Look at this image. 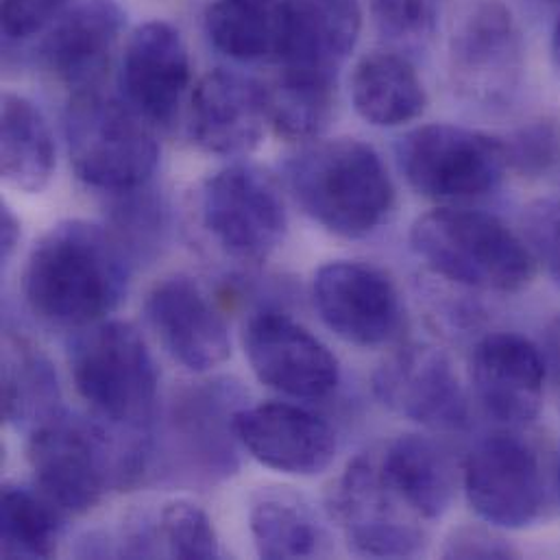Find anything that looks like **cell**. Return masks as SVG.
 <instances>
[{"label": "cell", "mask_w": 560, "mask_h": 560, "mask_svg": "<svg viewBox=\"0 0 560 560\" xmlns=\"http://www.w3.org/2000/svg\"><path fill=\"white\" fill-rule=\"evenodd\" d=\"M129 278V249L116 234L88 221H63L31 249L22 290L42 318L85 327L120 305Z\"/></svg>", "instance_id": "cell-1"}, {"label": "cell", "mask_w": 560, "mask_h": 560, "mask_svg": "<svg viewBox=\"0 0 560 560\" xmlns=\"http://www.w3.org/2000/svg\"><path fill=\"white\" fill-rule=\"evenodd\" d=\"M283 173L301 210L340 238L371 236L395 206V186L384 160L353 138L312 142L285 160Z\"/></svg>", "instance_id": "cell-2"}, {"label": "cell", "mask_w": 560, "mask_h": 560, "mask_svg": "<svg viewBox=\"0 0 560 560\" xmlns=\"http://www.w3.org/2000/svg\"><path fill=\"white\" fill-rule=\"evenodd\" d=\"M410 247L439 278L482 292L513 294L537 276L526 241L498 217L478 210L441 208L419 217Z\"/></svg>", "instance_id": "cell-3"}, {"label": "cell", "mask_w": 560, "mask_h": 560, "mask_svg": "<svg viewBox=\"0 0 560 560\" xmlns=\"http://www.w3.org/2000/svg\"><path fill=\"white\" fill-rule=\"evenodd\" d=\"M147 450H122L94 421L59 412L28 436L26 458L39 491L66 513H88L114 485L142 474Z\"/></svg>", "instance_id": "cell-4"}, {"label": "cell", "mask_w": 560, "mask_h": 560, "mask_svg": "<svg viewBox=\"0 0 560 560\" xmlns=\"http://www.w3.org/2000/svg\"><path fill=\"white\" fill-rule=\"evenodd\" d=\"M63 127L72 171L83 184L127 195L153 177L160 162L155 127L125 101L103 90L72 94Z\"/></svg>", "instance_id": "cell-5"}, {"label": "cell", "mask_w": 560, "mask_h": 560, "mask_svg": "<svg viewBox=\"0 0 560 560\" xmlns=\"http://www.w3.org/2000/svg\"><path fill=\"white\" fill-rule=\"evenodd\" d=\"M70 373L77 393L109 425L140 430L158 399V366L140 336L125 320L85 325L70 345Z\"/></svg>", "instance_id": "cell-6"}, {"label": "cell", "mask_w": 560, "mask_h": 560, "mask_svg": "<svg viewBox=\"0 0 560 560\" xmlns=\"http://www.w3.org/2000/svg\"><path fill=\"white\" fill-rule=\"evenodd\" d=\"M408 184L432 201H469L500 188L511 168L506 142L458 125H423L397 144Z\"/></svg>", "instance_id": "cell-7"}, {"label": "cell", "mask_w": 560, "mask_h": 560, "mask_svg": "<svg viewBox=\"0 0 560 560\" xmlns=\"http://www.w3.org/2000/svg\"><path fill=\"white\" fill-rule=\"evenodd\" d=\"M526 52L513 11L502 0H480L458 20L450 42L456 94L482 112H506L522 92Z\"/></svg>", "instance_id": "cell-8"}, {"label": "cell", "mask_w": 560, "mask_h": 560, "mask_svg": "<svg viewBox=\"0 0 560 560\" xmlns=\"http://www.w3.org/2000/svg\"><path fill=\"white\" fill-rule=\"evenodd\" d=\"M199 219L210 238L241 262L269 260L288 232V212L276 179L258 166L234 164L199 190Z\"/></svg>", "instance_id": "cell-9"}, {"label": "cell", "mask_w": 560, "mask_h": 560, "mask_svg": "<svg viewBox=\"0 0 560 560\" xmlns=\"http://www.w3.org/2000/svg\"><path fill=\"white\" fill-rule=\"evenodd\" d=\"M331 515L358 557L410 559L428 548V522L382 476L377 454L351 460L331 493Z\"/></svg>", "instance_id": "cell-10"}, {"label": "cell", "mask_w": 560, "mask_h": 560, "mask_svg": "<svg viewBox=\"0 0 560 560\" xmlns=\"http://www.w3.org/2000/svg\"><path fill=\"white\" fill-rule=\"evenodd\" d=\"M463 485L474 513L498 530L533 526L546 504V480L537 452L517 434L482 439L467 456Z\"/></svg>", "instance_id": "cell-11"}, {"label": "cell", "mask_w": 560, "mask_h": 560, "mask_svg": "<svg viewBox=\"0 0 560 560\" xmlns=\"http://www.w3.org/2000/svg\"><path fill=\"white\" fill-rule=\"evenodd\" d=\"M375 397L395 415L430 430L469 425V399L450 355L412 342L390 353L373 373Z\"/></svg>", "instance_id": "cell-12"}, {"label": "cell", "mask_w": 560, "mask_h": 560, "mask_svg": "<svg viewBox=\"0 0 560 560\" xmlns=\"http://www.w3.org/2000/svg\"><path fill=\"white\" fill-rule=\"evenodd\" d=\"M312 299L320 320L355 347H382L395 340L404 325V303L395 281L366 262L323 265L312 281Z\"/></svg>", "instance_id": "cell-13"}, {"label": "cell", "mask_w": 560, "mask_h": 560, "mask_svg": "<svg viewBox=\"0 0 560 560\" xmlns=\"http://www.w3.org/2000/svg\"><path fill=\"white\" fill-rule=\"evenodd\" d=\"M245 353L265 386L292 399H325L340 384V366L329 347L281 312H260L249 320Z\"/></svg>", "instance_id": "cell-14"}, {"label": "cell", "mask_w": 560, "mask_h": 560, "mask_svg": "<svg viewBox=\"0 0 560 560\" xmlns=\"http://www.w3.org/2000/svg\"><path fill=\"white\" fill-rule=\"evenodd\" d=\"M548 362L522 334L485 336L471 358L474 390L485 412L506 428H526L544 408Z\"/></svg>", "instance_id": "cell-15"}, {"label": "cell", "mask_w": 560, "mask_h": 560, "mask_svg": "<svg viewBox=\"0 0 560 560\" xmlns=\"http://www.w3.org/2000/svg\"><path fill=\"white\" fill-rule=\"evenodd\" d=\"M190 85V55L182 33L160 20L140 24L120 63L122 101L149 125L171 127Z\"/></svg>", "instance_id": "cell-16"}, {"label": "cell", "mask_w": 560, "mask_h": 560, "mask_svg": "<svg viewBox=\"0 0 560 560\" xmlns=\"http://www.w3.org/2000/svg\"><path fill=\"white\" fill-rule=\"evenodd\" d=\"M236 441L265 467L312 478L336 458V432L318 415L283 401L243 408L234 417Z\"/></svg>", "instance_id": "cell-17"}, {"label": "cell", "mask_w": 560, "mask_h": 560, "mask_svg": "<svg viewBox=\"0 0 560 560\" xmlns=\"http://www.w3.org/2000/svg\"><path fill=\"white\" fill-rule=\"evenodd\" d=\"M114 0H74L39 42V59L72 94L101 90L125 26Z\"/></svg>", "instance_id": "cell-18"}, {"label": "cell", "mask_w": 560, "mask_h": 560, "mask_svg": "<svg viewBox=\"0 0 560 560\" xmlns=\"http://www.w3.org/2000/svg\"><path fill=\"white\" fill-rule=\"evenodd\" d=\"M144 312L164 349L186 369L206 373L232 355L228 320L197 281L186 276L160 281Z\"/></svg>", "instance_id": "cell-19"}, {"label": "cell", "mask_w": 560, "mask_h": 560, "mask_svg": "<svg viewBox=\"0 0 560 560\" xmlns=\"http://www.w3.org/2000/svg\"><path fill=\"white\" fill-rule=\"evenodd\" d=\"M267 122V90L249 77L214 70L195 85L188 129L201 151L221 158L247 155L260 144Z\"/></svg>", "instance_id": "cell-20"}, {"label": "cell", "mask_w": 560, "mask_h": 560, "mask_svg": "<svg viewBox=\"0 0 560 560\" xmlns=\"http://www.w3.org/2000/svg\"><path fill=\"white\" fill-rule=\"evenodd\" d=\"M281 68L336 79L360 35L358 0H281Z\"/></svg>", "instance_id": "cell-21"}, {"label": "cell", "mask_w": 560, "mask_h": 560, "mask_svg": "<svg viewBox=\"0 0 560 560\" xmlns=\"http://www.w3.org/2000/svg\"><path fill=\"white\" fill-rule=\"evenodd\" d=\"M382 476L423 522L441 520L456 495L458 474L450 452L430 436L406 434L377 454Z\"/></svg>", "instance_id": "cell-22"}, {"label": "cell", "mask_w": 560, "mask_h": 560, "mask_svg": "<svg viewBox=\"0 0 560 560\" xmlns=\"http://www.w3.org/2000/svg\"><path fill=\"white\" fill-rule=\"evenodd\" d=\"M351 101L364 122L390 129L417 120L428 107V92L406 57L375 50L353 68Z\"/></svg>", "instance_id": "cell-23"}, {"label": "cell", "mask_w": 560, "mask_h": 560, "mask_svg": "<svg viewBox=\"0 0 560 560\" xmlns=\"http://www.w3.org/2000/svg\"><path fill=\"white\" fill-rule=\"evenodd\" d=\"M2 179L20 192H42L55 171V144L42 112L24 96L4 92L2 114Z\"/></svg>", "instance_id": "cell-24"}, {"label": "cell", "mask_w": 560, "mask_h": 560, "mask_svg": "<svg viewBox=\"0 0 560 560\" xmlns=\"http://www.w3.org/2000/svg\"><path fill=\"white\" fill-rule=\"evenodd\" d=\"M59 412V386L50 362L24 338L9 336L2 358L4 421L33 432Z\"/></svg>", "instance_id": "cell-25"}, {"label": "cell", "mask_w": 560, "mask_h": 560, "mask_svg": "<svg viewBox=\"0 0 560 560\" xmlns=\"http://www.w3.org/2000/svg\"><path fill=\"white\" fill-rule=\"evenodd\" d=\"M206 33L236 61H280L281 0H217L206 11Z\"/></svg>", "instance_id": "cell-26"}, {"label": "cell", "mask_w": 560, "mask_h": 560, "mask_svg": "<svg viewBox=\"0 0 560 560\" xmlns=\"http://www.w3.org/2000/svg\"><path fill=\"white\" fill-rule=\"evenodd\" d=\"M249 526L262 559H310L327 552L325 530L296 495L265 493L252 509Z\"/></svg>", "instance_id": "cell-27"}, {"label": "cell", "mask_w": 560, "mask_h": 560, "mask_svg": "<svg viewBox=\"0 0 560 560\" xmlns=\"http://www.w3.org/2000/svg\"><path fill=\"white\" fill-rule=\"evenodd\" d=\"M336 90V79L281 68L280 77L267 90L269 122L285 140H318L334 118Z\"/></svg>", "instance_id": "cell-28"}, {"label": "cell", "mask_w": 560, "mask_h": 560, "mask_svg": "<svg viewBox=\"0 0 560 560\" xmlns=\"http://www.w3.org/2000/svg\"><path fill=\"white\" fill-rule=\"evenodd\" d=\"M59 509L39 491L11 487L2 489L0 533L4 559H50L57 552L61 533Z\"/></svg>", "instance_id": "cell-29"}, {"label": "cell", "mask_w": 560, "mask_h": 560, "mask_svg": "<svg viewBox=\"0 0 560 560\" xmlns=\"http://www.w3.org/2000/svg\"><path fill=\"white\" fill-rule=\"evenodd\" d=\"M158 541L173 559H219V537L212 520L192 502H168L158 517Z\"/></svg>", "instance_id": "cell-30"}, {"label": "cell", "mask_w": 560, "mask_h": 560, "mask_svg": "<svg viewBox=\"0 0 560 560\" xmlns=\"http://www.w3.org/2000/svg\"><path fill=\"white\" fill-rule=\"evenodd\" d=\"M377 28L397 42H419L434 31L439 0H371Z\"/></svg>", "instance_id": "cell-31"}, {"label": "cell", "mask_w": 560, "mask_h": 560, "mask_svg": "<svg viewBox=\"0 0 560 560\" xmlns=\"http://www.w3.org/2000/svg\"><path fill=\"white\" fill-rule=\"evenodd\" d=\"M511 168L544 175L560 162V131L552 122H533L504 140Z\"/></svg>", "instance_id": "cell-32"}, {"label": "cell", "mask_w": 560, "mask_h": 560, "mask_svg": "<svg viewBox=\"0 0 560 560\" xmlns=\"http://www.w3.org/2000/svg\"><path fill=\"white\" fill-rule=\"evenodd\" d=\"M524 232L535 260L560 285V197L535 201L526 210Z\"/></svg>", "instance_id": "cell-33"}, {"label": "cell", "mask_w": 560, "mask_h": 560, "mask_svg": "<svg viewBox=\"0 0 560 560\" xmlns=\"http://www.w3.org/2000/svg\"><path fill=\"white\" fill-rule=\"evenodd\" d=\"M74 0H2V33L22 42L44 33Z\"/></svg>", "instance_id": "cell-34"}, {"label": "cell", "mask_w": 560, "mask_h": 560, "mask_svg": "<svg viewBox=\"0 0 560 560\" xmlns=\"http://www.w3.org/2000/svg\"><path fill=\"white\" fill-rule=\"evenodd\" d=\"M498 530V528H495ZM482 526L456 528L443 548L445 559H517L520 552L502 535Z\"/></svg>", "instance_id": "cell-35"}, {"label": "cell", "mask_w": 560, "mask_h": 560, "mask_svg": "<svg viewBox=\"0 0 560 560\" xmlns=\"http://www.w3.org/2000/svg\"><path fill=\"white\" fill-rule=\"evenodd\" d=\"M22 230H20V221L18 217L11 212V208H2L0 214V254H2V265H9V260L13 258L18 243H20Z\"/></svg>", "instance_id": "cell-36"}, {"label": "cell", "mask_w": 560, "mask_h": 560, "mask_svg": "<svg viewBox=\"0 0 560 560\" xmlns=\"http://www.w3.org/2000/svg\"><path fill=\"white\" fill-rule=\"evenodd\" d=\"M546 347H548V364L552 369L555 382L560 390V314L555 316L546 331Z\"/></svg>", "instance_id": "cell-37"}, {"label": "cell", "mask_w": 560, "mask_h": 560, "mask_svg": "<svg viewBox=\"0 0 560 560\" xmlns=\"http://www.w3.org/2000/svg\"><path fill=\"white\" fill-rule=\"evenodd\" d=\"M552 59L560 68V18L555 26V33H552Z\"/></svg>", "instance_id": "cell-38"}, {"label": "cell", "mask_w": 560, "mask_h": 560, "mask_svg": "<svg viewBox=\"0 0 560 560\" xmlns=\"http://www.w3.org/2000/svg\"><path fill=\"white\" fill-rule=\"evenodd\" d=\"M557 493H559V500H560V450H559V458H557Z\"/></svg>", "instance_id": "cell-39"}]
</instances>
